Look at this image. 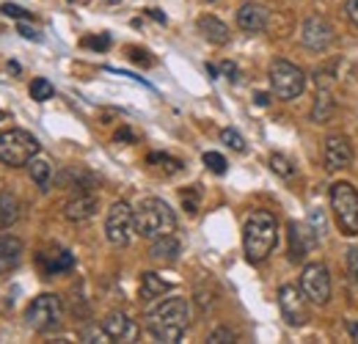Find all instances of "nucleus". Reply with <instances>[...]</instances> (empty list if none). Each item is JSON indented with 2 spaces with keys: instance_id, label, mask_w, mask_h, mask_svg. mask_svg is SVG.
<instances>
[{
  "instance_id": "1",
  "label": "nucleus",
  "mask_w": 358,
  "mask_h": 344,
  "mask_svg": "<svg viewBox=\"0 0 358 344\" xmlns=\"http://www.w3.org/2000/svg\"><path fill=\"white\" fill-rule=\"evenodd\" d=\"M187 325H190V303L185 298H166L146 311V331L157 342H179Z\"/></svg>"
},
{
  "instance_id": "2",
  "label": "nucleus",
  "mask_w": 358,
  "mask_h": 344,
  "mask_svg": "<svg viewBox=\"0 0 358 344\" xmlns=\"http://www.w3.org/2000/svg\"><path fill=\"white\" fill-rule=\"evenodd\" d=\"M278 243V220L259 210V213H251L245 226H243V248H245V257L248 261L259 264L273 254Z\"/></svg>"
},
{
  "instance_id": "3",
  "label": "nucleus",
  "mask_w": 358,
  "mask_h": 344,
  "mask_svg": "<svg viewBox=\"0 0 358 344\" xmlns=\"http://www.w3.org/2000/svg\"><path fill=\"white\" fill-rule=\"evenodd\" d=\"M177 231V215L163 199H143L135 210V234L143 240H157Z\"/></svg>"
},
{
  "instance_id": "4",
  "label": "nucleus",
  "mask_w": 358,
  "mask_h": 344,
  "mask_svg": "<svg viewBox=\"0 0 358 344\" xmlns=\"http://www.w3.org/2000/svg\"><path fill=\"white\" fill-rule=\"evenodd\" d=\"M39 141L36 135H31L28 129H8L0 135V163L11 166V169H20V166H28L36 155H39Z\"/></svg>"
},
{
  "instance_id": "5",
  "label": "nucleus",
  "mask_w": 358,
  "mask_h": 344,
  "mask_svg": "<svg viewBox=\"0 0 358 344\" xmlns=\"http://www.w3.org/2000/svg\"><path fill=\"white\" fill-rule=\"evenodd\" d=\"M331 210L342 234L358 237V190L350 182H336L331 187Z\"/></svg>"
},
{
  "instance_id": "6",
  "label": "nucleus",
  "mask_w": 358,
  "mask_h": 344,
  "mask_svg": "<svg viewBox=\"0 0 358 344\" xmlns=\"http://www.w3.org/2000/svg\"><path fill=\"white\" fill-rule=\"evenodd\" d=\"M61 320H64V303L58 295H50V292L34 298L31 306L25 308V325L36 334H47V331L58 328Z\"/></svg>"
},
{
  "instance_id": "7",
  "label": "nucleus",
  "mask_w": 358,
  "mask_h": 344,
  "mask_svg": "<svg viewBox=\"0 0 358 344\" xmlns=\"http://www.w3.org/2000/svg\"><path fill=\"white\" fill-rule=\"evenodd\" d=\"M270 88L278 99H295L306 88V75L301 66L289 61H273L270 64Z\"/></svg>"
},
{
  "instance_id": "8",
  "label": "nucleus",
  "mask_w": 358,
  "mask_h": 344,
  "mask_svg": "<svg viewBox=\"0 0 358 344\" xmlns=\"http://www.w3.org/2000/svg\"><path fill=\"white\" fill-rule=\"evenodd\" d=\"M135 234V210L127 201H116L105 217V237L110 245H130Z\"/></svg>"
},
{
  "instance_id": "9",
  "label": "nucleus",
  "mask_w": 358,
  "mask_h": 344,
  "mask_svg": "<svg viewBox=\"0 0 358 344\" xmlns=\"http://www.w3.org/2000/svg\"><path fill=\"white\" fill-rule=\"evenodd\" d=\"M301 289L312 303L322 306L331 301V275L322 261H309L301 273Z\"/></svg>"
},
{
  "instance_id": "10",
  "label": "nucleus",
  "mask_w": 358,
  "mask_h": 344,
  "mask_svg": "<svg viewBox=\"0 0 358 344\" xmlns=\"http://www.w3.org/2000/svg\"><path fill=\"white\" fill-rule=\"evenodd\" d=\"M306 295L301 287L295 284H284L278 289V308H281V317L292 325V328H301L309 322V306H306Z\"/></svg>"
},
{
  "instance_id": "11",
  "label": "nucleus",
  "mask_w": 358,
  "mask_h": 344,
  "mask_svg": "<svg viewBox=\"0 0 358 344\" xmlns=\"http://www.w3.org/2000/svg\"><path fill=\"white\" fill-rule=\"evenodd\" d=\"M287 234H289V259H292V261L306 259L314 248H317V243H320V234L314 231L309 223H298V220H292Z\"/></svg>"
},
{
  "instance_id": "12",
  "label": "nucleus",
  "mask_w": 358,
  "mask_h": 344,
  "mask_svg": "<svg viewBox=\"0 0 358 344\" xmlns=\"http://www.w3.org/2000/svg\"><path fill=\"white\" fill-rule=\"evenodd\" d=\"M301 42H303V47L314 50V52L328 50L331 42H334V28H331V22H328L325 17H309V20L303 22V28H301Z\"/></svg>"
},
{
  "instance_id": "13",
  "label": "nucleus",
  "mask_w": 358,
  "mask_h": 344,
  "mask_svg": "<svg viewBox=\"0 0 358 344\" xmlns=\"http://www.w3.org/2000/svg\"><path fill=\"white\" fill-rule=\"evenodd\" d=\"M322 157H325V166H328L331 171L348 169V166L353 163V143H350L345 135H331V138H325Z\"/></svg>"
},
{
  "instance_id": "14",
  "label": "nucleus",
  "mask_w": 358,
  "mask_h": 344,
  "mask_svg": "<svg viewBox=\"0 0 358 344\" xmlns=\"http://www.w3.org/2000/svg\"><path fill=\"white\" fill-rule=\"evenodd\" d=\"M102 328H105V334L110 336V342H133L135 336H138L135 322L124 311H110V314L102 320Z\"/></svg>"
},
{
  "instance_id": "15",
  "label": "nucleus",
  "mask_w": 358,
  "mask_h": 344,
  "mask_svg": "<svg viewBox=\"0 0 358 344\" xmlns=\"http://www.w3.org/2000/svg\"><path fill=\"white\" fill-rule=\"evenodd\" d=\"M270 11L259 3H243L240 11H237V25L245 31V34H259L268 28Z\"/></svg>"
},
{
  "instance_id": "16",
  "label": "nucleus",
  "mask_w": 358,
  "mask_h": 344,
  "mask_svg": "<svg viewBox=\"0 0 358 344\" xmlns=\"http://www.w3.org/2000/svg\"><path fill=\"white\" fill-rule=\"evenodd\" d=\"M64 215L69 217L72 223H83V220H91L96 215V199L91 193H78L66 201L64 207Z\"/></svg>"
},
{
  "instance_id": "17",
  "label": "nucleus",
  "mask_w": 358,
  "mask_h": 344,
  "mask_svg": "<svg viewBox=\"0 0 358 344\" xmlns=\"http://www.w3.org/2000/svg\"><path fill=\"white\" fill-rule=\"evenodd\" d=\"M22 254H25L22 240H17V237H0V275L17 270L20 261H22Z\"/></svg>"
},
{
  "instance_id": "18",
  "label": "nucleus",
  "mask_w": 358,
  "mask_h": 344,
  "mask_svg": "<svg viewBox=\"0 0 358 344\" xmlns=\"http://www.w3.org/2000/svg\"><path fill=\"white\" fill-rule=\"evenodd\" d=\"M182 254V243H179L174 234H166V237H157L152 240V248H149V257L155 261H163V264H171L177 261Z\"/></svg>"
},
{
  "instance_id": "19",
  "label": "nucleus",
  "mask_w": 358,
  "mask_h": 344,
  "mask_svg": "<svg viewBox=\"0 0 358 344\" xmlns=\"http://www.w3.org/2000/svg\"><path fill=\"white\" fill-rule=\"evenodd\" d=\"M199 34L213 44H229V39H231L229 25L221 22L218 17H213V14H207V17H201V20H199Z\"/></svg>"
},
{
  "instance_id": "20",
  "label": "nucleus",
  "mask_w": 358,
  "mask_h": 344,
  "mask_svg": "<svg viewBox=\"0 0 358 344\" xmlns=\"http://www.w3.org/2000/svg\"><path fill=\"white\" fill-rule=\"evenodd\" d=\"M334 110H336V102H334L331 91L320 86V94H317L314 108H312V122L314 124H328V122H331V116H334Z\"/></svg>"
},
{
  "instance_id": "21",
  "label": "nucleus",
  "mask_w": 358,
  "mask_h": 344,
  "mask_svg": "<svg viewBox=\"0 0 358 344\" xmlns=\"http://www.w3.org/2000/svg\"><path fill=\"white\" fill-rule=\"evenodd\" d=\"M169 289H171V284L163 281L157 273H143V275H141V298H143V301H155V298L166 295Z\"/></svg>"
},
{
  "instance_id": "22",
  "label": "nucleus",
  "mask_w": 358,
  "mask_h": 344,
  "mask_svg": "<svg viewBox=\"0 0 358 344\" xmlns=\"http://www.w3.org/2000/svg\"><path fill=\"white\" fill-rule=\"evenodd\" d=\"M28 171H31V179L47 193V190H50V182H52V163H50L47 157H39V155H36V157L28 163Z\"/></svg>"
},
{
  "instance_id": "23",
  "label": "nucleus",
  "mask_w": 358,
  "mask_h": 344,
  "mask_svg": "<svg viewBox=\"0 0 358 344\" xmlns=\"http://www.w3.org/2000/svg\"><path fill=\"white\" fill-rule=\"evenodd\" d=\"M42 261H45V270L50 275L55 273H64V270H72L75 267V257L69 251H50V254H42Z\"/></svg>"
},
{
  "instance_id": "24",
  "label": "nucleus",
  "mask_w": 358,
  "mask_h": 344,
  "mask_svg": "<svg viewBox=\"0 0 358 344\" xmlns=\"http://www.w3.org/2000/svg\"><path fill=\"white\" fill-rule=\"evenodd\" d=\"M20 220V201L11 193H0V231Z\"/></svg>"
},
{
  "instance_id": "25",
  "label": "nucleus",
  "mask_w": 358,
  "mask_h": 344,
  "mask_svg": "<svg viewBox=\"0 0 358 344\" xmlns=\"http://www.w3.org/2000/svg\"><path fill=\"white\" fill-rule=\"evenodd\" d=\"M270 169L278 173V176H284V179L295 176V166H292L284 155H270Z\"/></svg>"
},
{
  "instance_id": "26",
  "label": "nucleus",
  "mask_w": 358,
  "mask_h": 344,
  "mask_svg": "<svg viewBox=\"0 0 358 344\" xmlns=\"http://www.w3.org/2000/svg\"><path fill=\"white\" fill-rule=\"evenodd\" d=\"M31 96H34L36 102H47V99H52V83L45 80V78H36V80L31 83Z\"/></svg>"
},
{
  "instance_id": "27",
  "label": "nucleus",
  "mask_w": 358,
  "mask_h": 344,
  "mask_svg": "<svg viewBox=\"0 0 358 344\" xmlns=\"http://www.w3.org/2000/svg\"><path fill=\"white\" fill-rule=\"evenodd\" d=\"M221 141H224L229 149H234V152H245V138L237 129H224L221 132Z\"/></svg>"
},
{
  "instance_id": "28",
  "label": "nucleus",
  "mask_w": 358,
  "mask_h": 344,
  "mask_svg": "<svg viewBox=\"0 0 358 344\" xmlns=\"http://www.w3.org/2000/svg\"><path fill=\"white\" fill-rule=\"evenodd\" d=\"M309 226H312L314 231L320 234V240L325 237V231H328V217H325V213H322L320 207H317V210H312V213H309Z\"/></svg>"
},
{
  "instance_id": "29",
  "label": "nucleus",
  "mask_w": 358,
  "mask_h": 344,
  "mask_svg": "<svg viewBox=\"0 0 358 344\" xmlns=\"http://www.w3.org/2000/svg\"><path fill=\"white\" fill-rule=\"evenodd\" d=\"M204 166L213 173H226V160L218 152H204Z\"/></svg>"
},
{
  "instance_id": "30",
  "label": "nucleus",
  "mask_w": 358,
  "mask_h": 344,
  "mask_svg": "<svg viewBox=\"0 0 358 344\" xmlns=\"http://www.w3.org/2000/svg\"><path fill=\"white\" fill-rule=\"evenodd\" d=\"M348 275H350V284L358 287V248L348 251Z\"/></svg>"
},
{
  "instance_id": "31",
  "label": "nucleus",
  "mask_w": 358,
  "mask_h": 344,
  "mask_svg": "<svg viewBox=\"0 0 358 344\" xmlns=\"http://www.w3.org/2000/svg\"><path fill=\"white\" fill-rule=\"evenodd\" d=\"M207 342H213V344H229V342H234V334L229 331V328H215L210 336H207Z\"/></svg>"
},
{
  "instance_id": "32",
  "label": "nucleus",
  "mask_w": 358,
  "mask_h": 344,
  "mask_svg": "<svg viewBox=\"0 0 358 344\" xmlns=\"http://www.w3.org/2000/svg\"><path fill=\"white\" fill-rule=\"evenodd\" d=\"M152 160H160L163 163V171L166 173H177L179 169H182V163L179 160H174V157H166V155H149Z\"/></svg>"
},
{
  "instance_id": "33",
  "label": "nucleus",
  "mask_w": 358,
  "mask_h": 344,
  "mask_svg": "<svg viewBox=\"0 0 358 344\" xmlns=\"http://www.w3.org/2000/svg\"><path fill=\"white\" fill-rule=\"evenodd\" d=\"M0 11H3L6 17H14V20H25V17H28V11H25V8H20V6H14V3H3V6H0Z\"/></svg>"
},
{
  "instance_id": "34",
  "label": "nucleus",
  "mask_w": 358,
  "mask_h": 344,
  "mask_svg": "<svg viewBox=\"0 0 358 344\" xmlns=\"http://www.w3.org/2000/svg\"><path fill=\"white\" fill-rule=\"evenodd\" d=\"M20 34H22V39H31V42H42V34L36 31V28H31V25H20Z\"/></svg>"
},
{
  "instance_id": "35",
  "label": "nucleus",
  "mask_w": 358,
  "mask_h": 344,
  "mask_svg": "<svg viewBox=\"0 0 358 344\" xmlns=\"http://www.w3.org/2000/svg\"><path fill=\"white\" fill-rule=\"evenodd\" d=\"M345 11H348V20L358 28V0H348L345 3Z\"/></svg>"
},
{
  "instance_id": "36",
  "label": "nucleus",
  "mask_w": 358,
  "mask_h": 344,
  "mask_svg": "<svg viewBox=\"0 0 358 344\" xmlns=\"http://www.w3.org/2000/svg\"><path fill=\"white\" fill-rule=\"evenodd\" d=\"M86 47H96V50H105V47H110V39H108V36H99V39H86Z\"/></svg>"
},
{
  "instance_id": "37",
  "label": "nucleus",
  "mask_w": 358,
  "mask_h": 344,
  "mask_svg": "<svg viewBox=\"0 0 358 344\" xmlns=\"http://www.w3.org/2000/svg\"><path fill=\"white\" fill-rule=\"evenodd\" d=\"M221 69H224V75L229 78V80H237V66H234V64H229V61H226Z\"/></svg>"
},
{
  "instance_id": "38",
  "label": "nucleus",
  "mask_w": 358,
  "mask_h": 344,
  "mask_svg": "<svg viewBox=\"0 0 358 344\" xmlns=\"http://www.w3.org/2000/svg\"><path fill=\"white\" fill-rule=\"evenodd\" d=\"M254 99H257V105H262V108H265V105H268V102H270V96H268V94H265V91H259V94H254Z\"/></svg>"
},
{
  "instance_id": "39",
  "label": "nucleus",
  "mask_w": 358,
  "mask_h": 344,
  "mask_svg": "<svg viewBox=\"0 0 358 344\" xmlns=\"http://www.w3.org/2000/svg\"><path fill=\"white\" fill-rule=\"evenodd\" d=\"M149 17H155V20H157V22H166V17H163V14H160V11H157V8H149Z\"/></svg>"
},
{
  "instance_id": "40",
  "label": "nucleus",
  "mask_w": 358,
  "mask_h": 344,
  "mask_svg": "<svg viewBox=\"0 0 358 344\" xmlns=\"http://www.w3.org/2000/svg\"><path fill=\"white\" fill-rule=\"evenodd\" d=\"M348 331H350L353 339H358V322H348Z\"/></svg>"
},
{
  "instance_id": "41",
  "label": "nucleus",
  "mask_w": 358,
  "mask_h": 344,
  "mask_svg": "<svg viewBox=\"0 0 358 344\" xmlns=\"http://www.w3.org/2000/svg\"><path fill=\"white\" fill-rule=\"evenodd\" d=\"M204 3H213V0H204Z\"/></svg>"
},
{
  "instance_id": "42",
  "label": "nucleus",
  "mask_w": 358,
  "mask_h": 344,
  "mask_svg": "<svg viewBox=\"0 0 358 344\" xmlns=\"http://www.w3.org/2000/svg\"><path fill=\"white\" fill-rule=\"evenodd\" d=\"M0 119H3V110H0Z\"/></svg>"
}]
</instances>
